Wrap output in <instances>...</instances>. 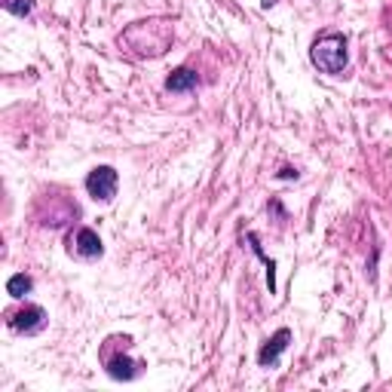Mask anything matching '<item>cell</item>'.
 <instances>
[{
    "mask_svg": "<svg viewBox=\"0 0 392 392\" xmlns=\"http://www.w3.org/2000/svg\"><path fill=\"white\" fill-rule=\"evenodd\" d=\"M310 59L319 71L325 74H340L347 68L350 55H347V37L343 34H322L319 40L313 43L310 50Z\"/></svg>",
    "mask_w": 392,
    "mask_h": 392,
    "instance_id": "1",
    "label": "cell"
},
{
    "mask_svg": "<svg viewBox=\"0 0 392 392\" xmlns=\"http://www.w3.org/2000/svg\"><path fill=\"white\" fill-rule=\"evenodd\" d=\"M117 184H120V175L114 166H96L86 178V190L96 202H110L117 196Z\"/></svg>",
    "mask_w": 392,
    "mask_h": 392,
    "instance_id": "2",
    "label": "cell"
},
{
    "mask_svg": "<svg viewBox=\"0 0 392 392\" xmlns=\"http://www.w3.org/2000/svg\"><path fill=\"white\" fill-rule=\"evenodd\" d=\"M43 325H46L43 306H25V310L9 316V328L18 331V334H37V331H43Z\"/></svg>",
    "mask_w": 392,
    "mask_h": 392,
    "instance_id": "3",
    "label": "cell"
},
{
    "mask_svg": "<svg viewBox=\"0 0 392 392\" xmlns=\"http://www.w3.org/2000/svg\"><path fill=\"white\" fill-rule=\"evenodd\" d=\"M288 340H292V331L288 328H279L273 338H270L264 347H260V352H258V362H260V368H273L276 362H279V356L285 352V347H288Z\"/></svg>",
    "mask_w": 392,
    "mask_h": 392,
    "instance_id": "4",
    "label": "cell"
},
{
    "mask_svg": "<svg viewBox=\"0 0 392 392\" xmlns=\"http://www.w3.org/2000/svg\"><path fill=\"white\" fill-rule=\"evenodd\" d=\"M74 248H77V255L80 258H86V260H96L101 258V239H98V233L96 230H89V227H83L77 233V239H74Z\"/></svg>",
    "mask_w": 392,
    "mask_h": 392,
    "instance_id": "5",
    "label": "cell"
},
{
    "mask_svg": "<svg viewBox=\"0 0 392 392\" xmlns=\"http://www.w3.org/2000/svg\"><path fill=\"white\" fill-rule=\"evenodd\" d=\"M196 83H200V77H196V71L190 68H178V71H172V77L166 80V89L169 92H190Z\"/></svg>",
    "mask_w": 392,
    "mask_h": 392,
    "instance_id": "6",
    "label": "cell"
},
{
    "mask_svg": "<svg viewBox=\"0 0 392 392\" xmlns=\"http://www.w3.org/2000/svg\"><path fill=\"white\" fill-rule=\"evenodd\" d=\"M138 365L132 359H126V356H114V359H108V374L114 377V380H132L138 371Z\"/></svg>",
    "mask_w": 392,
    "mask_h": 392,
    "instance_id": "7",
    "label": "cell"
},
{
    "mask_svg": "<svg viewBox=\"0 0 392 392\" xmlns=\"http://www.w3.org/2000/svg\"><path fill=\"white\" fill-rule=\"evenodd\" d=\"M31 288H34V279L31 276L16 273V276H9V282H6V294L16 297V301H22L25 294H31Z\"/></svg>",
    "mask_w": 392,
    "mask_h": 392,
    "instance_id": "8",
    "label": "cell"
},
{
    "mask_svg": "<svg viewBox=\"0 0 392 392\" xmlns=\"http://www.w3.org/2000/svg\"><path fill=\"white\" fill-rule=\"evenodd\" d=\"M4 9H6V13H13V16H18V18H25L34 9V0H4Z\"/></svg>",
    "mask_w": 392,
    "mask_h": 392,
    "instance_id": "9",
    "label": "cell"
},
{
    "mask_svg": "<svg viewBox=\"0 0 392 392\" xmlns=\"http://www.w3.org/2000/svg\"><path fill=\"white\" fill-rule=\"evenodd\" d=\"M279 178H282V181H288V178H297V172H294V169H282V172H279Z\"/></svg>",
    "mask_w": 392,
    "mask_h": 392,
    "instance_id": "10",
    "label": "cell"
},
{
    "mask_svg": "<svg viewBox=\"0 0 392 392\" xmlns=\"http://www.w3.org/2000/svg\"><path fill=\"white\" fill-rule=\"evenodd\" d=\"M260 6H264V9H270V6H276V0H260Z\"/></svg>",
    "mask_w": 392,
    "mask_h": 392,
    "instance_id": "11",
    "label": "cell"
}]
</instances>
